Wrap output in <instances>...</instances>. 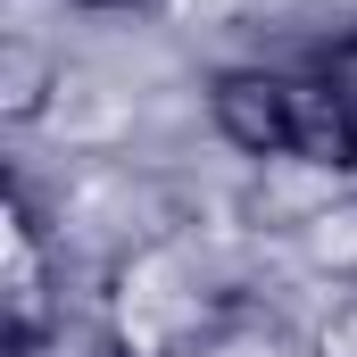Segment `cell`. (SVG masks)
Masks as SVG:
<instances>
[{"instance_id":"4","label":"cell","mask_w":357,"mask_h":357,"mask_svg":"<svg viewBox=\"0 0 357 357\" xmlns=\"http://www.w3.org/2000/svg\"><path fill=\"white\" fill-rule=\"evenodd\" d=\"M59 84H67V59L50 42H33V33H8L0 42V125H42L50 100H59Z\"/></svg>"},{"instance_id":"2","label":"cell","mask_w":357,"mask_h":357,"mask_svg":"<svg viewBox=\"0 0 357 357\" xmlns=\"http://www.w3.org/2000/svg\"><path fill=\"white\" fill-rule=\"evenodd\" d=\"M208 125L233 158H291V125H299V75L291 67H216L208 75Z\"/></svg>"},{"instance_id":"3","label":"cell","mask_w":357,"mask_h":357,"mask_svg":"<svg viewBox=\"0 0 357 357\" xmlns=\"http://www.w3.org/2000/svg\"><path fill=\"white\" fill-rule=\"evenodd\" d=\"M299 75V125H291V167L324 183L357 175V67L324 59V67H291Z\"/></svg>"},{"instance_id":"5","label":"cell","mask_w":357,"mask_h":357,"mask_svg":"<svg viewBox=\"0 0 357 357\" xmlns=\"http://www.w3.org/2000/svg\"><path fill=\"white\" fill-rule=\"evenodd\" d=\"M299 241H307V258L316 266H357V199H341V208H307L299 216Z\"/></svg>"},{"instance_id":"1","label":"cell","mask_w":357,"mask_h":357,"mask_svg":"<svg viewBox=\"0 0 357 357\" xmlns=\"http://www.w3.org/2000/svg\"><path fill=\"white\" fill-rule=\"evenodd\" d=\"M67 324L59 307V274H50V233L33 216V191L8 183V274H0V349L8 357H42L50 333Z\"/></svg>"},{"instance_id":"6","label":"cell","mask_w":357,"mask_h":357,"mask_svg":"<svg viewBox=\"0 0 357 357\" xmlns=\"http://www.w3.org/2000/svg\"><path fill=\"white\" fill-rule=\"evenodd\" d=\"M59 8H91V17H133V8H150V0H59Z\"/></svg>"},{"instance_id":"7","label":"cell","mask_w":357,"mask_h":357,"mask_svg":"<svg viewBox=\"0 0 357 357\" xmlns=\"http://www.w3.org/2000/svg\"><path fill=\"white\" fill-rule=\"evenodd\" d=\"M349 67H357V42H349Z\"/></svg>"}]
</instances>
